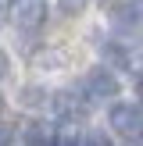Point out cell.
Instances as JSON below:
<instances>
[{"label": "cell", "mask_w": 143, "mask_h": 146, "mask_svg": "<svg viewBox=\"0 0 143 146\" xmlns=\"http://www.w3.org/2000/svg\"><path fill=\"white\" fill-rule=\"evenodd\" d=\"M43 18H47V4H43V0H21L18 11H14V25L25 29V32L39 29V25H43Z\"/></svg>", "instance_id": "277c9868"}, {"label": "cell", "mask_w": 143, "mask_h": 146, "mask_svg": "<svg viewBox=\"0 0 143 146\" xmlns=\"http://www.w3.org/2000/svg\"><path fill=\"white\" fill-rule=\"evenodd\" d=\"M86 93H90V100H111L118 96V78L107 68H93L86 75Z\"/></svg>", "instance_id": "7a4b0ae2"}, {"label": "cell", "mask_w": 143, "mask_h": 146, "mask_svg": "<svg viewBox=\"0 0 143 146\" xmlns=\"http://www.w3.org/2000/svg\"><path fill=\"white\" fill-rule=\"evenodd\" d=\"M4 68H7V61H4V54H0V78H4Z\"/></svg>", "instance_id": "30bf717a"}, {"label": "cell", "mask_w": 143, "mask_h": 146, "mask_svg": "<svg viewBox=\"0 0 143 146\" xmlns=\"http://www.w3.org/2000/svg\"><path fill=\"white\" fill-rule=\"evenodd\" d=\"M111 25H114V32L125 36V39L140 36L143 32V7H118L114 18H111Z\"/></svg>", "instance_id": "3957f363"}, {"label": "cell", "mask_w": 143, "mask_h": 146, "mask_svg": "<svg viewBox=\"0 0 143 146\" xmlns=\"http://www.w3.org/2000/svg\"><path fill=\"white\" fill-rule=\"evenodd\" d=\"M140 96H143V82H140Z\"/></svg>", "instance_id": "8fae6325"}, {"label": "cell", "mask_w": 143, "mask_h": 146, "mask_svg": "<svg viewBox=\"0 0 143 146\" xmlns=\"http://www.w3.org/2000/svg\"><path fill=\"white\" fill-rule=\"evenodd\" d=\"M25 146H54L47 125H29V128H25Z\"/></svg>", "instance_id": "5b68a950"}, {"label": "cell", "mask_w": 143, "mask_h": 146, "mask_svg": "<svg viewBox=\"0 0 143 146\" xmlns=\"http://www.w3.org/2000/svg\"><path fill=\"white\" fill-rule=\"evenodd\" d=\"M7 143H11V125L0 121V146H7Z\"/></svg>", "instance_id": "9c48e42d"}, {"label": "cell", "mask_w": 143, "mask_h": 146, "mask_svg": "<svg viewBox=\"0 0 143 146\" xmlns=\"http://www.w3.org/2000/svg\"><path fill=\"white\" fill-rule=\"evenodd\" d=\"M104 57H107V61H114V64H129V54H125V50H118V43H107V46H104Z\"/></svg>", "instance_id": "8992f818"}, {"label": "cell", "mask_w": 143, "mask_h": 146, "mask_svg": "<svg viewBox=\"0 0 143 146\" xmlns=\"http://www.w3.org/2000/svg\"><path fill=\"white\" fill-rule=\"evenodd\" d=\"M82 146H111V139H107L104 132H90V135H86V143H82Z\"/></svg>", "instance_id": "ba28073f"}, {"label": "cell", "mask_w": 143, "mask_h": 146, "mask_svg": "<svg viewBox=\"0 0 143 146\" xmlns=\"http://www.w3.org/2000/svg\"><path fill=\"white\" fill-rule=\"evenodd\" d=\"M111 128L129 139H140L143 135V107L136 104H114L111 107Z\"/></svg>", "instance_id": "6da1fadb"}, {"label": "cell", "mask_w": 143, "mask_h": 146, "mask_svg": "<svg viewBox=\"0 0 143 146\" xmlns=\"http://www.w3.org/2000/svg\"><path fill=\"white\" fill-rule=\"evenodd\" d=\"M86 4H90V0H57V7H61L64 14H79Z\"/></svg>", "instance_id": "52a82bcc"}]
</instances>
